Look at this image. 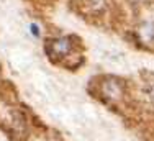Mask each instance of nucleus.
Returning a JSON list of instances; mask_svg holds the SVG:
<instances>
[{"label": "nucleus", "instance_id": "obj_1", "mask_svg": "<svg viewBox=\"0 0 154 141\" xmlns=\"http://www.w3.org/2000/svg\"><path fill=\"white\" fill-rule=\"evenodd\" d=\"M100 97L107 102L118 103L125 97V82L118 77H107L100 84Z\"/></svg>", "mask_w": 154, "mask_h": 141}, {"label": "nucleus", "instance_id": "obj_2", "mask_svg": "<svg viewBox=\"0 0 154 141\" xmlns=\"http://www.w3.org/2000/svg\"><path fill=\"white\" fill-rule=\"evenodd\" d=\"M74 36H57L46 43V53L51 58H67L75 48Z\"/></svg>", "mask_w": 154, "mask_h": 141}, {"label": "nucleus", "instance_id": "obj_3", "mask_svg": "<svg viewBox=\"0 0 154 141\" xmlns=\"http://www.w3.org/2000/svg\"><path fill=\"white\" fill-rule=\"evenodd\" d=\"M138 38L144 46H154V20H144L138 27Z\"/></svg>", "mask_w": 154, "mask_h": 141}, {"label": "nucleus", "instance_id": "obj_4", "mask_svg": "<svg viewBox=\"0 0 154 141\" xmlns=\"http://www.w3.org/2000/svg\"><path fill=\"white\" fill-rule=\"evenodd\" d=\"M85 8L87 13L94 17H100L108 8V0H85Z\"/></svg>", "mask_w": 154, "mask_h": 141}, {"label": "nucleus", "instance_id": "obj_5", "mask_svg": "<svg viewBox=\"0 0 154 141\" xmlns=\"http://www.w3.org/2000/svg\"><path fill=\"white\" fill-rule=\"evenodd\" d=\"M144 97L154 107V76L144 80Z\"/></svg>", "mask_w": 154, "mask_h": 141}, {"label": "nucleus", "instance_id": "obj_6", "mask_svg": "<svg viewBox=\"0 0 154 141\" xmlns=\"http://www.w3.org/2000/svg\"><path fill=\"white\" fill-rule=\"evenodd\" d=\"M30 30H31V35L35 36V38H39V35H41V33H39V27L36 23H31L30 25Z\"/></svg>", "mask_w": 154, "mask_h": 141}]
</instances>
